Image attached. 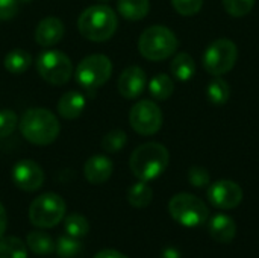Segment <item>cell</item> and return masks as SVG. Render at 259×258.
<instances>
[{"mask_svg": "<svg viewBox=\"0 0 259 258\" xmlns=\"http://www.w3.org/2000/svg\"><path fill=\"white\" fill-rule=\"evenodd\" d=\"M238 59V47L228 38H219L212 41L202 58L203 68L212 76H222L231 71Z\"/></svg>", "mask_w": 259, "mask_h": 258, "instance_id": "7", "label": "cell"}, {"mask_svg": "<svg viewBox=\"0 0 259 258\" xmlns=\"http://www.w3.org/2000/svg\"><path fill=\"white\" fill-rule=\"evenodd\" d=\"M161 258H182V255H181L179 249H176V248L170 246V248H165V249L162 251Z\"/></svg>", "mask_w": 259, "mask_h": 258, "instance_id": "36", "label": "cell"}, {"mask_svg": "<svg viewBox=\"0 0 259 258\" xmlns=\"http://www.w3.org/2000/svg\"><path fill=\"white\" fill-rule=\"evenodd\" d=\"M18 125L17 114L11 109H0V138L9 137Z\"/></svg>", "mask_w": 259, "mask_h": 258, "instance_id": "31", "label": "cell"}, {"mask_svg": "<svg viewBox=\"0 0 259 258\" xmlns=\"http://www.w3.org/2000/svg\"><path fill=\"white\" fill-rule=\"evenodd\" d=\"M85 106H87L85 96L79 91L71 90L61 96V99L58 100L56 109L61 117L67 120H73V119H77L83 113Z\"/></svg>", "mask_w": 259, "mask_h": 258, "instance_id": "17", "label": "cell"}, {"mask_svg": "<svg viewBox=\"0 0 259 258\" xmlns=\"http://www.w3.org/2000/svg\"><path fill=\"white\" fill-rule=\"evenodd\" d=\"M65 202L56 193H42L36 196L29 207V220L36 228H53L65 216Z\"/></svg>", "mask_w": 259, "mask_h": 258, "instance_id": "6", "label": "cell"}, {"mask_svg": "<svg viewBox=\"0 0 259 258\" xmlns=\"http://www.w3.org/2000/svg\"><path fill=\"white\" fill-rule=\"evenodd\" d=\"M18 0H0V20L6 21L17 15Z\"/></svg>", "mask_w": 259, "mask_h": 258, "instance_id": "33", "label": "cell"}, {"mask_svg": "<svg viewBox=\"0 0 259 258\" xmlns=\"http://www.w3.org/2000/svg\"><path fill=\"white\" fill-rule=\"evenodd\" d=\"M147 85L146 71L138 65H129L121 71L117 81L118 93L124 99H137L143 94Z\"/></svg>", "mask_w": 259, "mask_h": 258, "instance_id": "13", "label": "cell"}, {"mask_svg": "<svg viewBox=\"0 0 259 258\" xmlns=\"http://www.w3.org/2000/svg\"><path fill=\"white\" fill-rule=\"evenodd\" d=\"M170 70H171V75L181 81V82H187L190 79H193V76L196 75V61L194 58L187 53V52H179L176 53V56L173 58L171 64H170Z\"/></svg>", "mask_w": 259, "mask_h": 258, "instance_id": "18", "label": "cell"}, {"mask_svg": "<svg viewBox=\"0 0 259 258\" xmlns=\"http://www.w3.org/2000/svg\"><path fill=\"white\" fill-rule=\"evenodd\" d=\"M171 5L182 17H191L202 9L203 0H171Z\"/></svg>", "mask_w": 259, "mask_h": 258, "instance_id": "32", "label": "cell"}, {"mask_svg": "<svg viewBox=\"0 0 259 258\" xmlns=\"http://www.w3.org/2000/svg\"><path fill=\"white\" fill-rule=\"evenodd\" d=\"M32 64V56L29 52L23 50V49H14L11 52L6 53L5 59H3V65L5 68L11 73V75H23Z\"/></svg>", "mask_w": 259, "mask_h": 258, "instance_id": "20", "label": "cell"}, {"mask_svg": "<svg viewBox=\"0 0 259 258\" xmlns=\"http://www.w3.org/2000/svg\"><path fill=\"white\" fill-rule=\"evenodd\" d=\"M225 11L235 18L246 17L255 6V0H222Z\"/></svg>", "mask_w": 259, "mask_h": 258, "instance_id": "29", "label": "cell"}, {"mask_svg": "<svg viewBox=\"0 0 259 258\" xmlns=\"http://www.w3.org/2000/svg\"><path fill=\"white\" fill-rule=\"evenodd\" d=\"M36 71L52 85H64L71 79L73 64L61 50H44L36 58Z\"/></svg>", "mask_w": 259, "mask_h": 258, "instance_id": "8", "label": "cell"}, {"mask_svg": "<svg viewBox=\"0 0 259 258\" xmlns=\"http://www.w3.org/2000/svg\"><path fill=\"white\" fill-rule=\"evenodd\" d=\"M112 75V62L106 55L94 53L85 56L76 67L74 76L79 85L85 88H99L105 85Z\"/></svg>", "mask_w": 259, "mask_h": 258, "instance_id": "9", "label": "cell"}, {"mask_svg": "<svg viewBox=\"0 0 259 258\" xmlns=\"http://www.w3.org/2000/svg\"><path fill=\"white\" fill-rule=\"evenodd\" d=\"M188 181L196 189H205L211 184L209 172L202 166H193L188 170Z\"/></svg>", "mask_w": 259, "mask_h": 258, "instance_id": "30", "label": "cell"}, {"mask_svg": "<svg viewBox=\"0 0 259 258\" xmlns=\"http://www.w3.org/2000/svg\"><path fill=\"white\" fill-rule=\"evenodd\" d=\"M209 234L219 243H231L237 236V224L228 214L217 213L209 219Z\"/></svg>", "mask_w": 259, "mask_h": 258, "instance_id": "16", "label": "cell"}, {"mask_svg": "<svg viewBox=\"0 0 259 258\" xmlns=\"http://www.w3.org/2000/svg\"><path fill=\"white\" fill-rule=\"evenodd\" d=\"M168 213L175 222L187 228H197L209 219L208 205L190 193H178L168 202Z\"/></svg>", "mask_w": 259, "mask_h": 258, "instance_id": "5", "label": "cell"}, {"mask_svg": "<svg viewBox=\"0 0 259 258\" xmlns=\"http://www.w3.org/2000/svg\"><path fill=\"white\" fill-rule=\"evenodd\" d=\"M94 258H129L126 257L124 254H121L120 251H117V249H103V251H100L99 254H96Z\"/></svg>", "mask_w": 259, "mask_h": 258, "instance_id": "34", "label": "cell"}, {"mask_svg": "<svg viewBox=\"0 0 259 258\" xmlns=\"http://www.w3.org/2000/svg\"><path fill=\"white\" fill-rule=\"evenodd\" d=\"M64 228H65V234L76 237V239H82L88 234L90 224L85 216H82L79 213H73V214L67 216V219L64 222Z\"/></svg>", "mask_w": 259, "mask_h": 258, "instance_id": "27", "label": "cell"}, {"mask_svg": "<svg viewBox=\"0 0 259 258\" xmlns=\"http://www.w3.org/2000/svg\"><path fill=\"white\" fill-rule=\"evenodd\" d=\"M27 249L36 255H50L55 252V242L42 231H32L26 237Z\"/></svg>", "mask_w": 259, "mask_h": 258, "instance_id": "22", "label": "cell"}, {"mask_svg": "<svg viewBox=\"0 0 259 258\" xmlns=\"http://www.w3.org/2000/svg\"><path fill=\"white\" fill-rule=\"evenodd\" d=\"M82 242L80 239L71 237L68 234L59 236V239L55 243V252L61 258H77L82 254Z\"/></svg>", "mask_w": 259, "mask_h": 258, "instance_id": "26", "label": "cell"}, {"mask_svg": "<svg viewBox=\"0 0 259 258\" xmlns=\"http://www.w3.org/2000/svg\"><path fill=\"white\" fill-rule=\"evenodd\" d=\"M126 143H127V135L123 129H112L102 138V148L109 154L123 151Z\"/></svg>", "mask_w": 259, "mask_h": 258, "instance_id": "28", "label": "cell"}, {"mask_svg": "<svg viewBox=\"0 0 259 258\" xmlns=\"http://www.w3.org/2000/svg\"><path fill=\"white\" fill-rule=\"evenodd\" d=\"M168 161H170V154L167 148L161 143L150 141L138 146L132 152L129 160V167L135 178L149 182L159 178L165 172Z\"/></svg>", "mask_w": 259, "mask_h": 258, "instance_id": "2", "label": "cell"}, {"mask_svg": "<svg viewBox=\"0 0 259 258\" xmlns=\"http://www.w3.org/2000/svg\"><path fill=\"white\" fill-rule=\"evenodd\" d=\"M11 178L15 187L27 193L39 190L44 184V172L41 166L32 160H21L15 163L11 172Z\"/></svg>", "mask_w": 259, "mask_h": 258, "instance_id": "12", "label": "cell"}, {"mask_svg": "<svg viewBox=\"0 0 259 258\" xmlns=\"http://www.w3.org/2000/svg\"><path fill=\"white\" fill-rule=\"evenodd\" d=\"M114 170L112 161L105 155H93L83 164V176L93 186L105 184Z\"/></svg>", "mask_w": 259, "mask_h": 258, "instance_id": "14", "label": "cell"}, {"mask_svg": "<svg viewBox=\"0 0 259 258\" xmlns=\"http://www.w3.org/2000/svg\"><path fill=\"white\" fill-rule=\"evenodd\" d=\"M64 32V23L58 17H46L35 29V41L42 47H52L62 40Z\"/></svg>", "mask_w": 259, "mask_h": 258, "instance_id": "15", "label": "cell"}, {"mask_svg": "<svg viewBox=\"0 0 259 258\" xmlns=\"http://www.w3.org/2000/svg\"><path fill=\"white\" fill-rule=\"evenodd\" d=\"M206 97L214 105H225L231 97V87L226 79L214 76L206 87Z\"/></svg>", "mask_w": 259, "mask_h": 258, "instance_id": "23", "label": "cell"}, {"mask_svg": "<svg viewBox=\"0 0 259 258\" xmlns=\"http://www.w3.org/2000/svg\"><path fill=\"white\" fill-rule=\"evenodd\" d=\"M173 91H175V82L165 73H158L149 82V93H150V96L153 99L159 100V102H164V100L170 99Z\"/></svg>", "mask_w": 259, "mask_h": 258, "instance_id": "21", "label": "cell"}, {"mask_svg": "<svg viewBox=\"0 0 259 258\" xmlns=\"http://www.w3.org/2000/svg\"><path fill=\"white\" fill-rule=\"evenodd\" d=\"M18 128L21 135L36 146L53 143L61 132L58 117L46 108H30L24 111L18 122Z\"/></svg>", "mask_w": 259, "mask_h": 258, "instance_id": "1", "label": "cell"}, {"mask_svg": "<svg viewBox=\"0 0 259 258\" xmlns=\"http://www.w3.org/2000/svg\"><path fill=\"white\" fill-rule=\"evenodd\" d=\"M179 47L178 36L171 29L162 24H153L143 30L138 40V50L149 61H164L176 53Z\"/></svg>", "mask_w": 259, "mask_h": 258, "instance_id": "4", "label": "cell"}, {"mask_svg": "<svg viewBox=\"0 0 259 258\" xmlns=\"http://www.w3.org/2000/svg\"><path fill=\"white\" fill-rule=\"evenodd\" d=\"M153 199V190L146 181H138L127 192V202L134 208H146Z\"/></svg>", "mask_w": 259, "mask_h": 258, "instance_id": "24", "label": "cell"}, {"mask_svg": "<svg viewBox=\"0 0 259 258\" xmlns=\"http://www.w3.org/2000/svg\"><path fill=\"white\" fill-rule=\"evenodd\" d=\"M129 123L137 134L143 137L153 135L162 126V111L153 100H140L131 108Z\"/></svg>", "mask_w": 259, "mask_h": 258, "instance_id": "10", "label": "cell"}, {"mask_svg": "<svg viewBox=\"0 0 259 258\" xmlns=\"http://www.w3.org/2000/svg\"><path fill=\"white\" fill-rule=\"evenodd\" d=\"M6 227H8V214H6L5 207H3V205H2V202H0V239L5 236V233H6Z\"/></svg>", "mask_w": 259, "mask_h": 258, "instance_id": "35", "label": "cell"}, {"mask_svg": "<svg viewBox=\"0 0 259 258\" xmlns=\"http://www.w3.org/2000/svg\"><path fill=\"white\" fill-rule=\"evenodd\" d=\"M0 258H27V245L17 236L0 239Z\"/></svg>", "mask_w": 259, "mask_h": 258, "instance_id": "25", "label": "cell"}, {"mask_svg": "<svg viewBox=\"0 0 259 258\" xmlns=\"http://www.w3.org/2000/svg\"><path fill=\"white\" fill-rule=\"evenodd\" d=\"M118 27V17L108 5L87 8L77 20V29L83 38L93 43H103L114 36Z\"/></svg>", "mask_w": 259, "mask_h": 258, "instance_id": "3", "label": "cell"}, {"mask_svg": "<svg viewBox=\"0 0 259 258\" xmlns=\"http://www.w3.org/2000/svg\"><path fill=\"white\" fill-rule=\"evenodd\" d=\"M208 201L219 210H234L243 202V189L231 179H219L208 187Z\"/></svg>", "mask_w": 259, "mask_h": 258, "instance_id": "11", "label": "cell"}, {"mask_svg": "<svg viewBox=\"0 0 259 258\" xmlns=\"http://www.w3.org/2000/svg\"><path fill=\"white\" fill-rule=\"evenodd\" d=\"M117 11L126 20L138 21L147 17L150 11V2L149 0H118Z\"/></svg>", "mask_w": 259, "mask_h": 258, "instance_id": "19", "label": "cell"}, {"mask_svg": "<svg viewBox=\"0 0 259 258\" xmlns=\"http://www.w3.org/2000/svg\"><path fill=\"white\" fill-rule=\"evenodd\" d=\"M100 2H108V0H100Z\"/></svg>", "mask_w": 259, "mask_h": 258, "instance_id": "37", "label": "cell"}]
</instances>
